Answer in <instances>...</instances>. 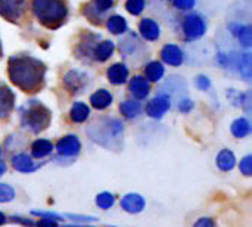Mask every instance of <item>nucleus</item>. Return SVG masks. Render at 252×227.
I'll return each instance as SVG.
<instances>
[{"instance_id": "nucleus-1", "label": "nucleus", "mask_w": 252, "mask_h": 227, "mask_svg": "<svg viewBox=\"0 0 252 227\" xmlns=\"http://www.w3.org/2000/svg\"><path fill=\"white\" fill-rule=\"evenodd\" d=\"M10 80L25 92H35L44 77V66L40 61L30 56H13L9 61Z\"/></svg>"}, {"instance_id": "nucleus-2", "label": "nucleus", "mask_w": 252, "mask_h": 227, "mask_svg": "<svg viewBox=\"0 0 252 227\" xmlns=\"http://www.w3.org/2000/svg\"><path fill=\"white\" fill-rule=\"evenodd\" d=\"M32 10L38 21L49 28L59 27L66 16V6L62 0H34Z\"/></svg>"}, {"instance_id": "nucleus-3", "label": "nucleus", "mask_w": 252, "mask_h": 227, "mask_svg": "<svg viewBox=\"0 0 252 227\" xmlns=\"http://www.w3.org/2000/svg\"><path fill=\"white\" fill-rule=\"evenodd\" d=\"M50 123V112L38 103H34L24 114V124L32 131H41Z\"/></svg>"}, {"instance_id": "nucleus-4", "label": "nucleus", "mask_w": 252, "mask_h": 227, "mask_svg": "<svg viewBox=\"0 0 252 227\" xmlns=\"http://www.w3.org/2000/svg\"><path fill=\"white\" fill-rule=\"evenodd\" d=\"M24 0H0V15L9 21H18L24 13Z\"/></svg>"}, {"instance_id": "nucleus-5", "label": "nucleus", "mask_w": 252, "mask_h": 227, "mask_svg": "<svg viewBox=\"0 0 252 227\" xmlns=\"http://www.w3.org/2000/svg\"><path fill=\"white\" fill-rule=\"evenodd\" d=\"M56 151L63 157H74L80 151V142L75 136H65L56 145Z\"/></svg>"}, {"instance_id": "nucleus-6", "label": "nucleus", "mask_w": 252, "mask_h": 227, "mask_svg": "<svg viewBox=\"0 0 252 227\" xmlns=\"http://www.w3.org/2000/svg\"><path fill=\"white\" fill-rule=\"evenodd\" d=\"M183 28H185V32H186V35H188L189 38H198V37H201V35L204 34V31H205L204 21H202L199 16H196V15L188 16L186 21H185Z\"/></svg>"}, {"instance_id": "nucleus-7", "label": "nucleus", "mask_w": 252, "mask_h": 227, "mask_svg": "<svg viewBox=\"0 0 252 227\" xmlns=\"http://www.w3.org/2000/svg\"><path fill=\"white\" fill-rule=\"evenodd\" d=\"M168 108H170V100L165 96H158L148 103L146 111L152 118H161L168 111Z\"/></svg>"}, {"instance_id": "nucleus-8", "label": "nucleus", "mask_w": 252, "mask_h": 227, "mask_svg": "<svg viewBox=\"0 0 252 227\" xmlns=\"http://www.w3.org/2000/svg\"><path fill=\"white\" fill-rule=\"evenodd\" d=\"M121 208L131 214L140 213L145 208V199L137 194H128L121 199Z\"/></svg>"}, {"instance_id": "nucleus-9", "label": "nucleus", "mask_w": 252, "mask_h": 227, "mask_svg": "<svg viewBox=\"0 0 252 227\" xmlns=\"http://www.w3.org/2000/svg\"><path fill=\"white\" fill-rule=\"evenodd\" d=\"M12 165H13V168H16L21 173H32L34 170L38 168V165L34 164V161L28 155H25V154L15 155L12 158Z\"/></svg>"}, {"instance_id": "nucleus-10", "label": "nucleus", "mask_w": 252, "mask_h": 227, "mask_svg": "<svg viewBox=\"0 0 252 227\" xmlns=\"http://www.w3.org/2000/svg\"><path fill=\"white\" fill-rule=\"evenodd\" d=\"M161 55H162L164 62H167L170 65H174V66L180 65L182 61H183V55H182L180 49L177 46H174V44H167L162 49V53Z\"/></svg>"}, {"instance_id": "nucleus-11", "label": "nucleus", "mask_w": 252, "mask_h": 227, "mask_svg": "<svg viewBox=\"0 0 252 227\" xmlns=\"http://www.w3.org/2000/svg\"><path fill=\"white\" fill-rule=\"evenodd\" d=\"M128 69L123 64H115L108 69V78L112 84H123L127 80Z\"/></svg>"}, {"instance_id": "nucleus-12", "label": "nucleus", "mask_w": 252, "mask_h": 227, "mask_svg": "<svg viewBox=\"0 0 252 227\" xmlns=\"http://www.w3.org/2000/svg\"><path fill=\"white\" fill-rule=\"evenodd\" d=\"M130 90L137 99H143L149 93V83L143 77H134L130 81Z\"/></svg>"}, {"instance_id": "nucleus-13", "label": "nucleus", "mask_w": 252, "mask_h": 227, "mask_svg": "<svg viewBox=\"0 0 252 227\" xmlns=\"http://www.w3.org/2000/svg\"><path fill=\"white\" fill-rule=\"evenodd\" d=\"M13 108V95L7 87L0 84V117H6Z\"/></svg>"}, {"instance_id": "nucleus-14", "label": "nucleus", "mask_w": 252, "mask_h": 227, "mask_svg": "<svg viewBox=\"0 0 252 227\" xmlns=\"http://www.w3.org/2000/svg\"><path fill=\"white\" fill-rule=\"evenodd\" d=\"M90 102H92L93 108H96V109H105V108H108L111 105L112 96L106 90H99V92H96V93L92 95Z\"/></svg>"}, {"instance_id": "nucleus-15", "label": "nucleus", "mask_w": 252, "mask_h": 227, "mask_svg": "<svg viewBox=\"0 0 252 227\" xmlns=\"http://www.w3.org/2000/svg\"><path fill=\"white\" fill-rule=\"evenodd\" d=\"M235 164H236V158H235V155H233L232 151L223 149V151L219 154V157H217V165H219L220 170H223V171H230V170L235 167Z\"/></svg>"}, {"instance_id": "nucleus-16", "label": "nucleus", "mask_w": 252, "mask_h": 227, "mask_svg": "<svg viewBox=\"0 0 252 227\" xmlns=\"http://www.w3.org/2000/svg\"><path fill=\"white\" fill-rule=\"evenodd\" d=\"M140 32L146 40H157L159 35V28L152 19H143L140 22Z\"/></svg>"}, {"instance_id": "nucleus-17", "label": "nucleus", "mask_w": 252, "mask_h": 227, "mask_svg": "<svg viewBox=\"0 0 252 227\" xmlns=\"http://www.w3.org/2000/svg\"><path fill=\"white\" fill-rule=\"evenodd\" d=\"M53 146L49 140H44V139H38L32 143L31 146V151H32V155L35 158H44L46 155H49L52 152Z\"/></svg>"}, {"instance_id": "nucleus-18", "label": "nucleus", "mask_w": 252, "mask_h": 227, "mask_svg": "<svg viewBox=\"0 0 252 227\" xmlns=\"http://www.w3.org/2000/svg\"><path fill=\"white\" fill-rule=\"evenodd\" d=\"M89 114H90V111H89L87 105H84V103H81V102L74 103L72 108H71V118H72V121H75V123H83V121H86L87 117H89Z\"/></svg>"}, {"instance_id": "nucleus-19", "label": "nucleus", "mask_w": 252, "mask_h": 227, "mask_svg": "<svg viewBox=\"0 0 252 227\" xmlns=\"http://www.w3.org/2000/svg\"><path fill=\"white\" fill-rule=\"evenodd\" d=\"M164 75V66L159 62H151L146 66V77L151 81H158Z\"/></svg>"}, {"instance_id": "nucleus-20", "label": "nucleus", "mask_w": 252, "mask_h": 227, "mask_svg": "<svg viewBox=\"0 0 252 227\" xmlns=\"http://www.w3.org/2000/svg\"><path fill=\"white\" fill-rule=\"evenodd\" d=\"M121 112L124 114V117L127 118H134L139 115L140 112V105L139 102H134V100H127V102H123L121 106H120Z\"/></svg>"}, {"instance_id": "nucleus-21", "label": "nucleus", "mask_w": 252, "mask_h": 227, "mask_svg": "<svg viewBox=\"0 0 252 227\" xmlns=\"http://www.w3.org/2000/svg\"><path fill=\"white\" fill-rule=\"evenodd\" d=\"M232 133L236 137H245L250 133V123L244 118H238L232 124Z\"/></svg>"}, {"instance_id": "nucleus-22", "label": "nucleus", "mask_w": 252, "mask_h": 227, "mask_svg": "<svg viewBox=\"0 0 252 227\" xmlns=\"http://www.w3.org/2000/svg\"><path fill=\"white\" fill-rule=\"evenodd\" d=\"M126 28H127V24L124 21V18H121V16H112V18H109V21H108V30L111 32L121 34V32L126 31Z\"/></svg>"}, {"instance_id": "nucleus-23", "label": "nucleus", "mask_w": 252, "mask_h": 227, "mask_svg": "<svg viewBox=\"0 0 252 227\" xmlns=\"http://www.w3.org/2000/svg\"><path fill=\"white\" fill-rule=\"evenodd\" d=\"M112 52H114V43H111V41H103V43H100V44L97 46V49H96V58H97L99 61H106V59L112 55Z\"/></svg>"}, {"instance_id": "nucleus-24", "label": "nucleus", "mask_w": 252, "mask_h": 227, "mask_svg": "<svg viewBox=\"0 0 252 227\" xmlns=\"http://www.w3.org/2000/svg\"><path fill=\"white\" fill-rule=\"evenodd\" d=\"M96 204H97V207H100V208H103V210H108V208H111V207L115 204V198H114L112 194L103 192V194H99V195H97Z\"/></svg>"}, {"instance_id": "nucleus-25", "label": "nucleus", "mask_w": 252, "mask_h": 227, "mask_svg": "<svg viewBox=\"0 0 252 227\" xmlns=\"http://www.w3.org/2000/svg\"><path fill=\"white\" fill-rule=\"evenodd\" d=\"M13 198H15V191L6 183H0V202H9Z\"/></svg>"}, {"instance_id": "nucleus-26", "label": "nucleus", "mask_w": 252, "mask_h": 227, "mask_svg": "<svg viewBox=\"0 0 252 227\" xmlns=\"http://www.w3.org/2000/svg\"><path fill=\"white\" fill-rule=\"evenodd\" d=\"M127 10L133 15H139L145 7V0H127Z\"/></svg>"}, {"instance_id": "nucleus-27", "label": "nucleus", "mask_w": 252, "mask_h": 227, "mask_svg": "<svg viewBox=\"0 0 252 227\" xmlns=\"http://www.w3.org/2000/svg\"><path fill=\"white\" fill-rule=\"evenodd\" d=\"M241 71L247 77V80H250V77H251V55L250 53L244 55V58L241 61Z\"/></svg>"}, {"instance_id": "nucleus-28", "label": "nucleus", "mask_w": 252, "mask_h": 227, "mask_svg": "<svg viewBox=\"0 0 252 227\" xmlns=\"http://www.w3.org/2000/svg\"><path fill=\"white\" fill-rule=\"evenodd\" d=\"M239 40H241V43H242L245 47H250V46H251L252 38L250 27H244V28L239 30Z\"/></svg>"}, {"instance_id": "nucleus-29", "label": "nucleus", "mask_w": 252, "mask_h": 227, "mask_svg": "<svg viewBox=\"0 0 252 227\" xmlns=\"http://www.w3.org/2000/svg\"><path fill=\"white\" fill-rule=\"evenodd\" d=\"M241 171L245 176H251L252 174V158L248 155L241 161Z\"/></svg>"}, {"instance_id": "nucleus-30", "label": "nucleus", "mask_w": 252, "mask_h": 227, "mask_svg": "<svg viewBox=\"0 0 252 227\" xmlns=\"http://www.w3.org/2000/svg\"><path fill=\"white\" fill-rule=\"evenodd\" d=\"M173 3L179 7V9H190L195 4V0H173Z\"/></svg>"}, {"instance_id": "nucleus-31", "label": "nucleus", "mask_w": 252, "mask_h": 227, "mask_svg": "<svg viewBox=\"0 0 252 227\" xmlns=\"http://www.w3.org/2000/svg\"><path fill=\"white\" fill-rule=\"evenodd\" d=\"M93 3L99 10H106L112 6V0H93Z\"/></svg>"}, {"instance_id": "nucleus-32", "label": "nucleus", "mask_w": 252, "mask_h": 227, "mask_svg": "<svg viewBox=\"0 0 252 227\" xmlns=\"http://www.w3.org/2000/svg\"><path fill=\"white\" fill-rule=\"evenodd\" d=\"M193 227H214V222L208 217H204V219H199Z\"/></svg>"}, {"instance_id": "nucleus-33", "label": "nucleus", "mask_w": 252, "mask_h": 227, "mask_svg": "<svg viewBox=\"0 0 252 227\" xmlns=\"http://www.w3.org/2000/svg\"><path fill=\"white\" fill-rule=\"evenodd\" d=\"M37 226L38 227H58V223H56L55 220H52V219L46 217V219H41V220L37 223Z\"/></svg>"}, {"instance_id": "nucleus-34", "label": "nucleus", "mask_w": 252, "mask_h": 227, "mask_svg": "<svg viewBox=\"0 0 252 227\" xmlns=\"http://www.w3.org/2000/svg\"><path fill=\"white\" fill-rule=\"evenodd\" d=\"M198 86H199L202 90L208 89V87H210V81H208V78H207V77H198Z\"/></svg>"}, {"instance_id": "nucleus-35", "label": "nucleus", "mask_w": 252, "mask_h": 227, "mask_svg": "<svg viewBox=\"0 0 252 227\" xmlns=\"http://www.w3.org/2000/svg\"><path fill=\"white\" fill-rule=\"evenodd\" d=\"M192 102L190 100H183L182 103H180V111H183V112H188V111H190V108H192Z\"/></svg>"}, {"instance_id": "nucleus-36", "label": "nucleus", "mask_w": 252, "mask_h": 227, "mask_svg": "<svg viewBox=\"0 0 252 227\" xmlns=\"http://www.w3.org/2000/svg\"><path fill=\"white\" fill-rule=\"evenodd\" d=\"M4 170H6V164L3 161H0V176L4 173Z\"/></svg>"}, {"instance_id": "nucleus-37", "label": "nucleus", "mask_w": 252, "mask_h": 227, "mask_svg": "<svg viewBox=\"0 0 252 227\" xmlns=\"http://www.w3.org/2000/svg\"><path fill=\"white\" fill-rule=\"evenodd\" d=\"M4 222H6V217H4V214H1V213H0V226H1Z\"/></svg>"}, {"instance_id": "nucleus-38", "label": "nucleus", "mask_w": 252, "mask_h": 227, "mask_svg": "<svg viewBox=\"0 0 252 227\" xmlns=\"http://www.w3.org/2000/svg\"><path fill=\"white\" fill-rule=\"evenodd\" d=\"M65 227H81V226H65Z\"/></svg>"}]
</instances>
